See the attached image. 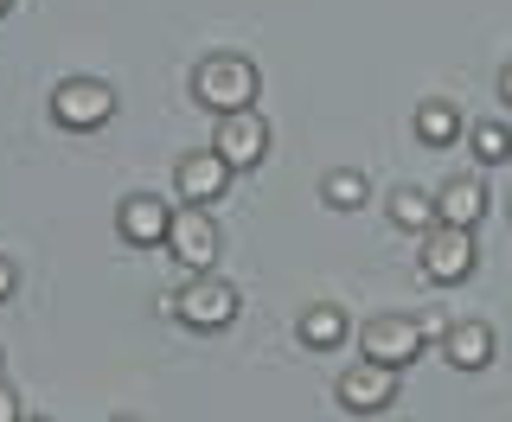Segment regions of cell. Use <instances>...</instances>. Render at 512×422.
<instances>
[{
  "instance_id": "2",
  "label": "cell",
  "mask_w": 512,
  "mask_h": 422,
  "mask_svg": "<svg viewBox=\"0 0 512 422\" xmlns=\"http://www.w3.org/2000/svg\"><path fill=\"white\" fill-rule=\"evenodd\" d=\"M237 307H244V301H237V288L224 282V275L205 269V275H192L180 295L160 301V314H173V320H180V327H192V333H224V327L237 320Z\"/></svg>"
},
{
  "instance_id": "12",
  "label": "cell",
  "mask_w": 512,
  "mask_h": 422,
  "mask_svg": "<svg viewBox=\"0 0 512 422\" xmlns=\"http://www.w3.org/2000/svg\"><path fill=\"white\" fill-rule=\"evenodd\" d=\"M436 218H442V224H461V231H474V224L487 218V186H480L474 173H468V180H448V186L436 192Z\"/></svg>"
},
{
  "instance_id": "19",
  "label": "cell",
  "mask_w": 512,
  "mask_h": 422,
  "mask_svg": "<svg viewBox=\"0 0 512 422\" xmlns=\"http://www.w3.org/2000/svg\"><path fill=\"white\" fill-rule=\"evenodd\" d=\"M13 288H20V269H13V263H7V256H0V301H7V295H13Z\"/></svg>"
},
{
  "instance_id": "5",
  "label": "cell",
  "mask_w": 512,
  "mask_h": 422,
  "mask_svg": "<svg viewBox=\"0 0 512 422\" xmlns=\"http://www.w3.org/2000/svg\"><path fill=\"white\" fill-rule=\"evenodd\" d=\"M359 352H365V359H378V365H391V371H404L416 352H423V320H410V314L365 320V327H359Z\"/></svg>"
},
{
  "instance_id": "3",
  "label": "cell",
  "mask_w": 512,
  "mask_h": 422,
  "mask_svg": "<svg viewBox=\"0 0 512 422\" xmlns=\"http://www.w3.org/2000/svg\"><path fill=\"white\" fill-rule=\"evenodd\" d=\"M109 116H116V90H109V84H96V77H64V84L52 90V122L77 128V135L103 128Z\"/></svg>"
},
{
  "instance_id": "14",
  "label": "cell",
  "mask_w": 512,
  "mask_h": 422,
  "mask_svg": "<svg viewBox=\"0 0 512 422\" xmlns=\"http://www.w3.org/2000/svg\"><path fill=\"white\" fill-rule=\"evenodd\" d=\"M455 135H461V109H455V103H442V96L416 103V141H429V148H448Z\"/></svg>"
},
{
  "instance_id": "4",
  "label": "cell",
  "mask_w": 512,
  "mask_h": 422,
  "mask_svg": "<svg viewBox=\"0 0 512 422\" xmlns=\"http://www.w3.org/2000/svg\"><path fill=\"white\" fill-rule=\"evenodd\" d=\"M423 275L429 282H468L474 263H480V250H474V231H461V224H436V231H423Z\"/></svg>"
},
{
  "instance_id": "11",
  "label": "cell",
  "mask_w": 512,
  "mask_h": 422,
  "mask_svg": "<svg viewBox=\"0 0 512 422\" xmlns=\"http://www.w3.org/2000/svg\"><path fill=\"white\" fill-rule=\"evenodd\" d=\"M442 359L455 371H487L493 365V327H480V320H448Z\"/></svg>"
},
{
  "instance_id": "24",
  "label": "cell",
  "mask_w": 512,
  "mask_h": 422,
  "mask_svg": "<svg viewBox=\"0 0 512 422\" xmlns=\"http://www.w3.org/2000/svg\"><path fill=\"white\" fill-rule=\"evenodd\" d=\"M0 359H7V352H0Z\"/></svg>"
},
{
  "instance_id": "1",
  "label": "cell",
  "mask_w": 512,
  "mask_h": 422,
  "mask_svg": "<svg viewBox=\"0 0 512 422\" xmlns=\"http://www.w3.org/2000/svg\"><path fill=\"white\" fill-rule=\"evenodd\" d=\"M256 90H263V77H256V64L237 58V52H212V58H199V71H192V96H199L205 109H218V116L256 109Z\"/></svg>"
},
{
  "instance_id": "18",
  "label": "cell",
  "mask_w": 512,
  "mask_h": 422,
  "mask_svg": "<svg viewBox=\"0 0 512 422\" xmlns=\"http://www.w3.org/2000/svg\"><path fill=\"white\" fill-rule=\"evenodd\" d=\"M26 410H20V397H13V384L7 378H0V422H20Z\"/></svg>"
},
{
  "instance_id": "22",
  "label": "cell",
  "mask_w": 512,
  "mask_h": 422,
  "mask_svg": "<svg viewBox=\"0 0 512 422\" xmlns=\"http://www.w3.org/2000/svg\"><path fill=\"white\" fill-rule=\"evenodd\" d=\"M0 13H13V0H0Z\"/></svg>"
},
{
  "instance_id": "10",
  "label": "cell",
  "mask_w": 512,
  "mask_h": 422,
  "mask_svg": "<svg viewBox=\"0 0 512 422\" xmlns=\"http://www.w3.org/2000/svg\"><path fill=\"white\" fill-rule=\"evenodd\" d=\"M180 199L186 205H218L224 199V186H231V160H224L218 148H199V154H186L180 160Z\"/></svg>"
},
{
  "instance_id": "20",
  "label": "cell",
  "mask_w": 512,
  "mask_h": 422,
  "mask_svg": "<svg viewBox=\"0 0 512 422\" xmlns=\"http://www.w3.org/2000/svg\"><path fill=\"white\" fill-rule=\"evenodd\" d=\"M500 96H506V103H512V64H506V71H500Z\"/></svg>"
},
{
  "instance_id": "13",
  "label": "cell",
  "mask_w": 512,
  "mask_h": 422,
  "mask_svg": "<svg viewBox=\"0 0 512 422\" xmlns=\"http://www.w3.org/2000/svg\"><path fill=\"white\" fill-rule=\"evenodd\" d=\"M301 346H314V352H333L340 339L352 333V320H346V307H333V301H314L308 314H301Z\"/></svg>"
},
{
  "instance_id": "7",
  "label": "cell",
  "mask_w": 512,
  "mask_h": 422,
  "mask_svg": "<svg viewBox=\"0 0 512 422\" xmlns=\"http://www.w3.org/2000/svg\"><path fill=\"white\" fill-rule=\"evenodd\" d=\"M391 397H397V371H391V365L359 359V365H346V371H340V403H346L352 416H378V410H391Z\"/></svg>"
},
{
  "instance_id": "9",
  "label": "cell",
  "mask_w": 512,
  "mask_h": 422,
  "mask_svg": "<svg viewBox=\"0 0 512 422\" xmlns=\"http://www.w3.org/2000/svg\"><path fill=\"white\" fill-rule=\"evenodd\" d=\"M116 231H122V243L154 250V243H167V231H173V205L154 199V192H128L116 205Z\"/></svg>"
},
{
  "instance_id": "8",
  "label": "cell",
  "mask_w": 512,
  "mask_h": 422,
  "mask_svg": "<svg viewBox=\"0 0 512 422\" xmlns=\"http://www.w3.org/2000/svg\"><path fill=\"white\" fill-rule=\"evenodd\" d=\"M167 250L180 256V263L192 275H205L218 263V224L205 218V205H192V211H173V231H167Z\"/></svg>"
},
{
  "instance_id": "23",
  "label": "cell",
  "mask_w": 512,
  "mask_h": 422,
  "mask_svg": "<svg viewBox=\"0 0 512 422\" xmlns=\"http://www.w3.org/2000/svg\"><path fill=\"white\" fill-rule=\"evenodd\" d=\"M109 422H135V416H109Z\"/></svg>"
},
{
  "instance_id": "15",
  "label": "cell",
  "mask_w": 512,
  "mask_h": 422,
  "mask_svg": "<svg viewBox=\"0 0 512 422\" xmlns=\"http://www.w3.org/2000/svg\"><path fill=\"white\" fill-rule=\"evenodd\" d=\"M391 224H397V231H416V237H423V231H436V199H429V192H416V186H397L391 192Z\"/></svg>"
},
{
  "instance_id": "21",
  "label": "cell",
  "mask_w": 512,
  "mask_h": 422,
  "mask_svg": "<svg viewBox=\"0 0 512 422\" xmlns=\"http://www.w3.org/2000/svg\"><path fill=\"white\" fill-rule=\"evenodd\" d=\"M20 422H52V416H20Z\"/></svg>"
},
{
  "instance_id": "17",
  "label": "cell",
  "mask_w": 512,
  "mask_h": 422,
  "mask_svg": "<svg viewBox=\"0 0 512 422\" xmlns=\"http://www.w3.org/2000/svg\"><path fill=\"white\" fill-rule=\"evenodd\" d=\"M365 192H372V180H365L359 167H333L327 186H320V199H327L333 211H352V205H365Z\"/></svg>"
},
{
  "instance_id": "6",
  "label": "cell",
  "mask_w": 512,
  "mask_h": 422,
  "mask_svg": "<svg viewBox=\"0 0 512 422\" xmlns=\"http://www.w3.org/2000/svg\"><path fill=\"white\" fill-rule=\"evenodd\" d=\"M212 148H218L224 160H231V173L263 167V160H269V122L256 116V109H231V116H218Z\"/></svg>"
},
{
  "instance_id": "16",
  "label": "cell",
  "mask_w": 512,
  "mask_h": 422,
  "mask_svg": "<svg viewBox=\"0 0 512 422\" xmlns=\"http://www.w3.org/2000/svg\"><path fill=\"white\" fill-rule=\"evenodd\" d=\"M468 148H474L480 167H506V160H512V128L506 122H474L468 128Z\"/></svg>"
}]
</instances>
